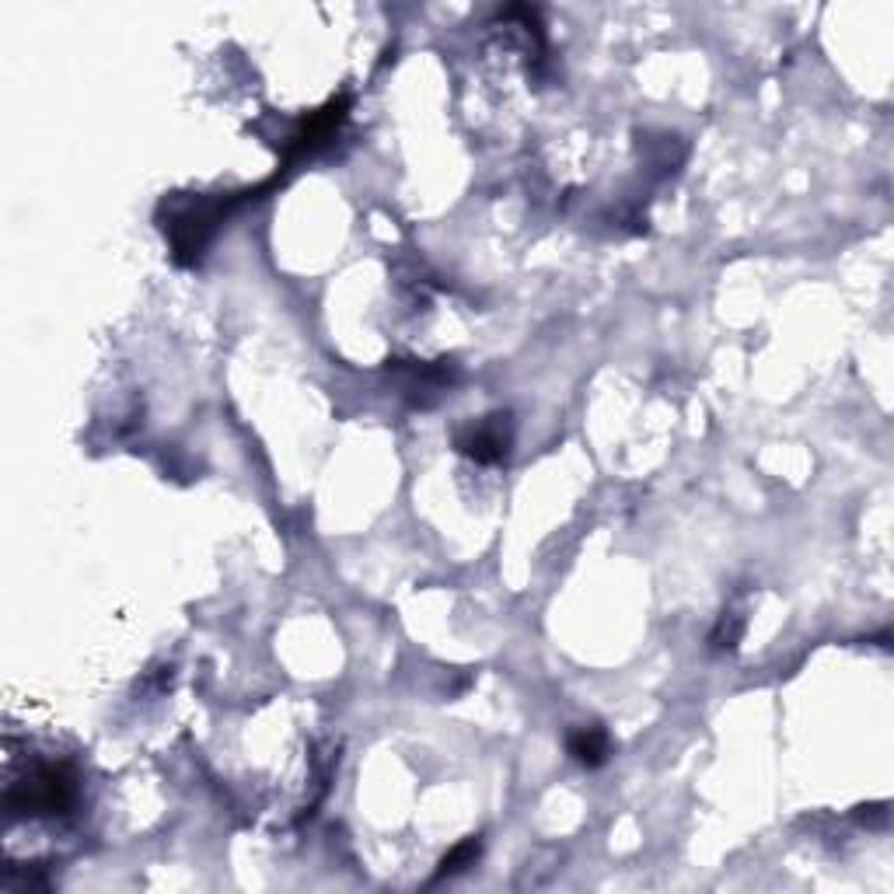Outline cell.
<instances>
[{
  "label": "cell",
  "instance_id": "cell-5",
  "mask_svg": "<svg viewBox=\"0 0 894 894\" xmlns=\"http://www.w3.org/2000/svg\"><path fill=\"white\" fill-rule=\"evenodd\" d=\"M744 636V619L741 616H723L713 629V636H709V647L717 654H731L737 650V643Z\"/></svg>",
  "mask_w": 894,
  "mask_h": 894
},
{
  "label": "cell",
  "instance_id": "cell-4",
  "mask_svg": "<svg viewBox=\"0 0 894 894\" xmlns=\"http://www.w3.org/2000/svg\"><path fill=\"white\" fill-rule=\"evenodd\" d=\"M479 849H483V842H479V839L458 842V846L440 859L437 881H440V877H451V873H458V870H465L469 864H475V859H479Z\"/></svg>",
  "mask_w": 894,
  "mask_h": 894
},
{
  "label": "cell",
  "instance_id": "cell-2",
  "mask_svg": "<svg viewBox=\"0 0 894 894\" xmlns=\"http://www.w3.org/2000/svg\"><path fill=\"white\" fill-rule=\"evenodd\" d=\"M504 420L507 417H489L483 423L469 426L465 434L458 437V451L479 461V465H496V461H504L507 447H510V430Z\"/></svg>",
  "mask_w": 894,
  "mask_h": 894
},
{
  "label": "cell",
  "instance_id": "cell-3",
  "mask_svg": "<svg viewBox=\"0 0 894 894\" xmlns=\"http://www.w3.org/2000/svg\"><path fill=\"white\" fill-rule=\"evenodd\" d=\"M567 752L581 761V766L598 769L611 755V737L605 727H576V731L567 737Z\"/></svg>",
  "mask_w": 894,
  "mask_h": 894
},
{
  "label": "cell",
  "instance_id": "cell-1",
  "mask_svg": "<svg viewBox=\"0 0 894 894\" xmlns=\"http://www.w3.org/2000/svg\"><path fill=\"white\" fill-rule=\"evenodd\" d=\"M77 804V775L71 766H39L28 772L25 783L8 790L11 815H67Z\"/></svg>",
  "mask_w": 894,
  "mask_h": 894
}]
</instances>
